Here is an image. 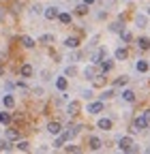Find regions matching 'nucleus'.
I'll use <instances>...</instances> for the list:
<instances>
[{"instance_id":"1","label":"nucleus","mask_w":150,"mask_h":154,"mask_svg":"<svg viewBox=\"0 0 150 154\" xmlns=\"http://www.w3.org/2000/svg\"><path fill=\"white\" fill-rule=\"evenodd\" d=\"M118 148L122 152H131V148H133V139H131V137H120L118 139Z\"/></svg>"},{"instance_id":"2","label":"nucleus","mask_w":150,"mask_h":154,"mask_svg":"<svg viewBox=\"0 0 150 154\" xmlns=\"http://www.w3.org/2000/svg\"><path fill=\"white\" fill-rule=\"evenodd\" d=\"M148 124H150V122L144 118V116H137V118L133 120V131H144Z\"/></svg>"},{"instance_id":"3","label":"nucleus","mask_w":150,"mask_h":154,"mask_svg":"<svg viewBox=\"0 0 150 154\" xmlns=\"http://www.w3.org/2000/svg\"><path fill=\"white\" fill-rule=\"evenodd\" d=\"M43 15H45V19H58L60 11H58V7H49V9L43 11Z\"/></svg>"},{"instance_id":"4","label":"nucleus","mask_w":150,"mask_h":154,"mask_svg":"<svg viewBox=\"0 0 150 154\" xmlns=\"http://www.w3.org/2000/svg\"><path fill=\"white\" fill-rule=\"evenodd\" d=\"M80 131H82V126H69V131H64V133H62V137L69 141V139H73V137H75V135H77Z\"/></svg>"},{"instance_id":"5","label":"nucleus","mask_w":150,"mask_h":154,"mask_svg":"<svg viewBox=\"0 0 150 154\" xmlns=\"http://www.w3.org/2000/svg\"><path fill=\"white\" fill-rule=\"evenodd\" d=\"M67 113H69V116L80 113V101H71V103H69V107H67Z\"/></svg>"},{"instance_id":"6","label":"nucleus","mask_w":150,"mask_h":154,"mask_svg":"<svg viewBox=\"0 0 150 154\" xmlns=\"http://www.w3.org/2000/svg\"><path fill=\"white\" fill-rule=\"evenodd\" d=\"M99 111H103V101H97V103L88 105V113H99Z\"/></svg>"},{"instance_id":"7","label":"nucleus","mask_w":150,"mask_h":154,"mask_svg":"<svg viewBox=\"0 0 150 154\" xmlns=\"http://www.w3.org/2000/svg\"><path fill=\"white\" fill-rule=\"evenodd\" d=\"M64 47H69V49H75V47H80V38H77V36H69L67 41H64Z\"/></svg>"},{"instance_id":"8","label":"nucleus","mask_w":150,"mask_h":154,"mask_svg":"<svg viewBox=\"0 0 150 154\" xmlns=\"http://www.w3.org/2000/svg\"><path fill=\"white\" fill-rule=\"evenodd\" d=\"M97 126H99V128H103V131H109L111 126H114V122H111L109 118H101V120L97 122Z\"/></svg>"},{"instance_id":"9","label":"nucleus","mask_w":150,"mask_h":154,"mask_svg":"<svg viewBox=\"0 0 150 154\" xmlns=\"http://www.w3.org/2000/svg\"><path fill=\"white\" fill-rule=\"evenodd\" d=\"M47 131H49L52 135H58V133L62 131V124H60V122H49V124H47Z\"/></svg>"},{"instance_id":"10","label":"nucleus","mask_w":150,"mask_h":154,"mask_svg":"<svg viewBox=\"0 0 150 154\" xmlns=\"http://www.w3.org/2000/svg\"><path fill=\"white\" fill-rule=\"evenodd\" d=\"M7 139L9 141H17L20 139V131L17 128H7Z\"/></svg>"},{"instance_id":"11","label":"nucleus","mask_w":150,"mask_h":154,"mask_svg":"<svg viewBox=\"0 0 150 154\" xmlns=\"http://www.w3.org/2000/svg\"><path fill=\"white\" fill-rule=\"evenodd\" d=\"M20 77H32V66L30 64H22L20 66Z\"/></svg>"},{"instance_id":"12","label":"nucleus","mask_w":150,"mask_h":154,"mask_svg":"<svg viewBox=\"0 0 150 154\" xmlns=\"http://www.w3.org/2000/svg\"><path fill=\"white\" fill-rule=\"evenodd\" d=\"M67 86H69L67 77H58V79H56V88H58L60 92H64V90H67Z\"/></svg>"},{"instance_id":"13","label":"nucleus","mask_w":150,"mask_h":154,"mask_svg":"<svg viewBox=\"0 0 150 154\" xmlns=\"http://www.w3.org/2000/svg\"><path fill=\"white\" fill-rule=\"evenodd\" d=\"M20 43H22L24 47H28V49H32V47L36 45V43H34V38H30V36H22V38H20Z\"/></svg>"},{"instance_id":"14","label":"nucleus","mask_w":150,"mask_h":154,"mask_svg":"<svg viewBox=\"0 0 150 154\" xmlns=\"http://www.w3.org/2000/svg\"><path fill=\"white\" fill-rule=\"evenodd\" d=\"M122 101L133 103V101H135V92H133V90H124V92H122Z\"/></svg>"},{"instance_id":"15","label":"nucleus","mask_w":150,"mask_h":154,"mask_svg":"<svg viewBox=\"0 0 150 154\" xmlns=\"http://www.w3.org/2000/svg\"><path fill=\"white\" fill-rule=\"evenodd\" d=\"M114 56H116V60H127V56H129V51H127L124 47H118V49L114 51Z\"/></svg>"},{"instance_id":"16","label":"nucleus","mask_w":150,"mask_h":154,"mask_svg":"<svg viewBox=\"0 0 150 154\" xmlns=\"http://www.w3.org/2000/svg\"><path fill=\"white\" fill-rule=\"evenodd\" d=\"M99 66H101V73H107V71H111L114 62H111V60H101V62H99Z\"/></svg>"},{"instance_id":"17","label":"nucleus","mask_w":150,"mask_h":154,"mask_svg":"<svg viewBox=\"0 0 150 154\" xmlns=\"http://www.w3.org/2000/svg\"><path fill=\"white\" fill-rule=\"evenodd\" d=\"M88 146H90V150H101V139L99 137H90Z\"/></svg>"},{"instance_id":"18","label":"nucleus","mask_w":150,"mask_h":154,"mask_svg":"<svg viewBox=\"0 0 150 154\" xmlns=\"http://www.w3.org/2000/svg\"><path fill=\"white\" fill-rule=\"evenodd\" d=\"M2 103H5V107H7V109H13V107H15V99H13L11 94H7V96H5Z\"/></svg>"},{"instance_id":"19","label":"nucleus","mask_w":150,"mask_h":154,"mask_svg":"<svg viewBox=\"0 0 150 154\" xmlns=\"http://www.w3.org/2000/svg\"><path fill=\"white\" fill-rule=\"evenodd\" d=\"M135 69H137L139 73H146V71L150 69V64H148L146 60H137V64H135Z\"/></svg>"},{"instance_id":"20","label":"nucleus","mask_w":150,"mask_h":154,"mask_svg":"<svg viewBox=\"0 0 150 154\" xmlns=\"http://www.w3.org/2000/svg\"><path fill=\"white\" fill-rule=\"evenodd\" d=\"M88 7H90V5L82 2V5H77V7H75V13H77V15H86V13H88Z\"/></svg>"},{"instance_id":"21","label":"nucleus","mask_w":150,"mask_h":154,"mask_svg":"<svg viewBox=\"0 0 150 154\" xmlns=\"http://www.w3.org/2000/svg\"><path fill=\"white\" fill-rule=\"evenodd\" d=\"M137 45H139V49H150V41L146 36H142V38H137Z\"/></svg>"},{"instance_id":"22","label":"nucleus","mask_w":150,"mask_h":154,"mask_svg":"<svg viewBox=\"0 0 150 154\" xmlns=\"http://www.w3.org/2000/svg\"><path fill=\"white\" fill-rule=\"evenodd\" d=\"M58 19H60V24H64V26H69V24H71V15H69V13H60V15H58Z\"/></svg>"},{"instance_id":"23","label":"nucleus","mask_w":150,"mask_h":154,"mask_svg":"<svg viewBox=\"0 0 150 154\" xmlns=\"http://www.w3.org/2000/svg\"><path fill=\"white\" fill-rule=\"evenodd\" d=\"M11 122V116L7 111H0V124H9Z\"/></svg>"},{"instance_id":"24","label":"nucleus","mask_w":150,"mask_h":154,"mask_svg":"<svg viewBox=\"0 0 150 154\" xmlns=\"http://www.w3.org/2000/svg\"><path fill=\"white\" fill-rule=\"evenodd\" d=\"M17 150L28 152V150H30V143H28V141H24V139H22V141H17Z\"/></svg>"},{"instance_id":"25","label":"nucleus","mask_w":150,"mask_h":154,"mask_svg":"<svg viewBox=\"0 0 150 154\" xmlns=\"http://www.w3.org/2000/svg\"><path fill=\"white\" fill-rule=\"evenodd\" d=\"M52 41H54V36H52V34H43V36L39 38V43H43V45H49Z\"/></svg>"},{"instance_id":"26","label":"nucleus","mask_w":150,"mask_h":154,"mask_svg":"<svg viewBox=\"0 0 150 154\" xmlns=\"http://www.w3.org/2000/svg\"><path fill=\"white\" fill-rule=\"evenodd\" d=\"M11 150V143L7 139H0V152H9Z\"/></svg>"},{"instance_id":"27","label":"nucleus","mask_w":150,"mask_h":154,"mask_svg":"<svg viewBox=\"0 0 150 154\" xmlns=\"http://www.w3.org/2000/svg\"><path fill=\"white\" fill-rule=\"evenodd\" d=\"M109 30H111V32H122V30H124V28H122V22L111 24V26H109Z\"/></svg>"},{"instance_id":"28","label":"nucleus","mask_w":150,"mask_h":154,"mask_svg":"<svg viewBox=\"0 0 150 154\" xmlns=\"http://www.w3.org/2000/svg\"><path fill=\"white\" fill-rule=\"evenodd\" d=\"M95 73H97V71H95V66H88V69L84 71V75L88 77V79H95Z\"/></svg>"},{"instance_id":"29","label":"nucleus","mask_w":150,"mask_h":154,"mask_svg":"<svg viewBox=\"0 0 150 154\" xmlns=\"http://www.w3.org/2000/svg\"><path fill=\"white\" fill-rule=\"evenodd\" d=\"M135 24H137L139 28H146V17H144V15H137V17H135Z\"/></svg>"},{"instance_id":"30","label":"nucleus","mask_w":150,"mask_h":154,"mask_svg":"<svg viewBox=\"0 0 150 154\" xmlns=\"http://www.w3.org/2000/svg\"><path fill=\"white\" fill-rule=\"evenodd\" d=\"M64 141H67V139H64L62 135H60V137H58V139L54 141V146H56V148H64Z\"/></svg>"},{"instance_id":"31","label":"nucleus","mask_w":150,"mask_h":154,"mask_svg":"<svg viewBox=\"0 0 150 154\" xmlns=\"http://www.w3.org/2000/svg\"><path fill=\"white\" fill-rule=\"evenodd\" d=\"M127 82H129V77H118V79L114 82V86H124Z\"/></svg>"},{"instance_id":"32","label":"nucleus","mask_w":150,"mask_h":154,"mask_svg":"<svg viewBox=\"0 0 150 154\" xmlns=\"http://www.w3.org/2000/svg\"><path fill=\"white\" fill-rule=\"evenodd\" d=\"M120 34H122V41H124V43H129V41H131V32H127V30H122Z\"/></svg>"},{"instance_id":"33","label":"nucleus","mask_w":150,"mask_h":154,"mask_svg":"<svg viewBox=\"0 0 150 154\" xmlns=\"http://www.w3.org/2000/svg\"><path fill=\"white\" fill-rule=\"evenodd\" d=\"M114 96V90H105L103 94H101V99H111Z\"/></svg>"},{"instance_id":"34","label":"nucleus","mask_w":150,"mask_h":154,"mask_svg":"<svg viewBox=\"0 0 150 154\" xmlns=\"http://www.w3.org/2000/svg\"><path fill=\"white\" fill-rule=\"evenodd\" d=\"M64 150H67V152H80L77 146H64Z\"/></svg>"},{"instance_id":"35","label":"nucleus","mask_w":150,"mask_h":154,"mask_svg":"<svg viewBox=\"0 0 150 154\" xmlns=\"http://www.w3.org/2000/svg\"><path fill=\"white\" fill-rule=\"evenodd\" d=\"M82 94H84V99H92V90H84Z\"/></svg>"},{"instance_id":"36","label":"nucleus","mask_w":150,"mask_h":154,"mask_svg":"<svg viewBox=\"0 0 150 154\" xmlns=\"http://www.w3.org/2000/svg\"><path fill=\"white\" fill-rule=\"evenodd\" d=\"M144 118H146V120L150 122V109H146V111H144Z\"/></svg>"},{"instance_id":"37","label":"nucleus","mask_w":150,"mask_h":154,"mask_svg":"<svg viewBox=\"0 0 150 154\" xmlns=\"http://www.w3.org/2000/svg\"><path fill=\"white\" fill-rule=\"evenodd\" d=\"M84 2H86V5H92V2H97V0H84Z\"/></svg>"},{"instance_id":"38","label":"nucleus","mask_w":150,"mask_h":154,"mask_svg":"<svg viewBox=\"0 0 150 154\" xmlns=\"http://www.w3.org/2000/svg\"><path fill=\"white\" fill-rule=\"evenodd\" d=\"M0 22H2V11H0Z\"/></svg>"},{"instance_id":"39","label":"nucleus","mask_w":150,"mask_h":154,"mask_svg":"<svg viewBox=\"0 0 150 154\" xmlns=\"http://www.w3.org/2000/svg\"><path fill=\"white\" fill-rule=\"evenodd\" d=\"M0 75H2V66H0Z\"/></svg>"},{"instance_id":"40","label":"nucleus","mask_w":150,"mask_h":154,"mask_svg":"<svg viewBox=\"0 0 150 154\" xmlns=\"http://www.w3.org/2000/svg\"><path fill=\"white\" fill-rule=\"evenodd\" d=\"M148 15H150V9H148Z\"/></svg>"}]
</instances>
